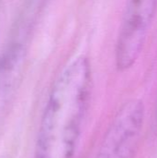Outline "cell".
Here are the masks:
<instances>
[{
  "instance_id": "3957f363",
  "label": "cell",
  "mask_w": 157,
  "mask_h": 158,
  "mask_svg": "<svg viewBox=\"0 0 157 158\" xmlns=\"http://www.w3.org/2000/svg\"><path fill=\"white\" fill-rule=\"evenodd\" d=\"M157 13V0H127L116 45V65L130 69L139 58Z\"/></svg>"
},
{
  "instance_id": "277c9868",
  "label": "cell",
  "mask_w": 157,
  "mask_h": 158,
  "mask_svg": "<svg viewBox=\"0 0 157 158\" xmlns=\"http://www.w3.org/2000/svg\"><path fill=\"white\" fill-rule=\"evenodd\" d=\"M22 59V49L19 45L11 46L0 56V97L10 89L19 71Z\"/></svg>"
},
{
  "instance_id": "7a4b0ae2",
  "label": "cell",
  "mask_w": 157,
  "mask_h": 158,
  "mask_svg": "<svg viewBox=\"0 0 157 158\" xmlns=\"http://www.w3.org/2000/svg\"><path fill=\"white\" fill-rule=\"evenodd\" d=\"M145 108L139 99L126 102L108 127L95 158H135L144 125Z\"/></svg>"
},
{
  "instance_id": "6da1fadb",
  "label": "cell",
  "mask_w": 157,
  "mask_h": 158,
  "mask_svg": "<svg viewBox=\"0 0 157 158\" xmlns=\"http://www.w3.org/2000/svg\"><path fill=\"white\" fill-rule=\"evenodd\" d=\"M92 70L87 57L69 63L55 81L42 115L34 158H73L90 102Z\"/></svg>"
}]
</instances>
